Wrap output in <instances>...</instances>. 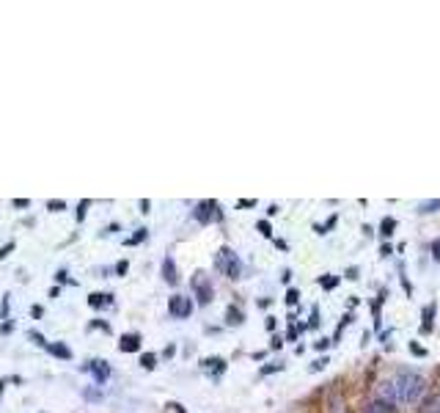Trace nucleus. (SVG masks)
<instances>
[{
	"label": "nucleus",
	"instance_id": "nucleus-27",
	"mask_svg": "<svg viewBox=\"0 0 440 413\" xmlns=\"http://www.w3.org/2000/svg\"><path fill=\"white\" fill-rule=\"evenodd\" d=\"M410 350H413V356H427V350L421 345H410Z\"/></svg>",
	"mask_w": 440,
	"mask_h": 413
},
{
	"label": "nucleus",
	"instance_id": "nucleus-10",
	"mask_svg": "<svg viewBox=\"0 0 440 413\" xmlns=\"http://www.w3.org/2000/svg\"><path fill=\"white\" fill-rule=\"evenodd\" d=\"M47 350H50L55 358H63V361H69V358H72V350H69L63 342H50V347H47Z\"/></svg>",
	"mask_w": 440,
	"mask_h": 413
},
{
	"label": "nucleus",
	"instance_id": "nucleus-4",
	"mask_svg": "<svg viewBox=\"0 0 440 413\" xmlns=\"http://www.w3.org/2000/svg\"><path fill=\"white\" fill-rule=\"evenodd\" d=\"M193 289H196V295H199V303L201 306H207L210 300H212V295H215V289H212V281L199 270L196 276H193Z\"/></svg>",
	"mask_w": 440,
	"mask_h": 413
},
{
	"label": "nucleus",
	"instance_id": "nucleus-7",
	"mask_svg": "<svg viewBox=\"0 0 440 413\" xmlns=\"http://www.w3.org/2000/svg\"><path fill=\"white\" fill-rule=\"evenodd\" d=\"M119 350L121 353H138L141 350V336L138 334H124L121 342H119Z\"/></svg>",
	"mask_w": 440,
	"mask_h": 413
},
{
	"label": "nucleus",
	"instance_id": "nucleus-8",
	"mask_svg": "<svg viewBox=\"0 0 440 413\" xmlns=\"http://www.w3.org/2000/svg\"><path fill=\"white\" fill-rule=\"evenodd\" d=\"M163 278H166V284H171V287L179 281V273H177V265H174L171 256L163 259Z\"/></svg>",
	"mask_w": 440,
	"mask_h": 413
},
{
	"label": "nucleus",
	"instance_id": "nucleus-23",
	"mask_svg": "<svg viewBox=\"0 0 440 413\" xmlns=\"http://www.w3.org/2000/svg\"><path fill=\"white\" fill-rule=\"evenodd\" d=\"M47 206H50L52 212H61V209H66V204H63V202H55V199H52V202H47Z\"/></svg>",
	"mask_w": 440,
	"mask_h": 413
},
{
	"label": "nucleus",
	"instance_id": "nucleus-20",
	"mask_svg": "<svg viewBox=\"0 0 440 413\" xmlns=\"http://www.w3.org/2000/svg\"><path fill=\"white\" fill-rule=\"evenodd\" d=\"M256 229H259L264 237H270V234H272V226H270L267 220H259V223H256Z\"/></svg>",
	"mask_w": 440,
	"mask_h": 413
},
{
	"label": "nucleus",
	"instance_id": "nucleus-1",
	"mask_svg": "<svg viewBox=\"0 0 440 413\" xmlns=\"http://www.w3.org/2000/svg\"><path fill=\"white\" fill-rule=\"evenodd\" d=\"M424 386L427 383H424V378L419 372H399L391 383H386V394L397 405H413V403L421 400Z\"/></svg>",
	"mask_w": 440,
	"mask_h": 413
},
{
	"label": "nucleus",
	"instance_id": "nucleus-24",
	"mask_svg": "<svg viewBox=\"0 0 440 413\" xmlns=\"http://www.w3.org/2000/svg\"><path fill=\"white\" fill-rule=\"evenodd\" d=\"M325 364H328V358H319V361H314V364H311V372H319V369H325Z\"/></svg>",
	"mask_w": 440,
	"mask_h": 413
},
{
	"label": "nucleus",
	"instance_id": "nucleus-12",
	"mask_svg": "<svg viewBox=\"0 0 440 413\" xmlns=\"http://www.w3.org/2000/svg\"><path fill=\"white\" fill-rule=\"evenodd\" d=\"M363 413H397V408H394L391 403H383V400H377V403L366 405V411H363Z\"/></svg>",
	"mask_w": 440,
	"mask_h": 413
},
{
	"label": "nucleus",
	"instance_id": "nucleus-2",
	"mask_svg": "<svg viewBox=\"0 0 440 413\" xmlns=\"http://www.w3.org/2000/svg\"><path fill=\"white\" fill-rule=\"evenodd\" d=\"M215 265H218V270L226 276V278H231V281H237L239 276H242V259L231 251V248H220L218 256H215Z\"/></svg>",
	"mask_w": 440,
	"mask_h": 413
},
{
	"label": "nucleus",
	"instance_id": "nucleus-26",
	"mask_svg": "<svg viewBox=\"0 0 440 413\" xmlns=\"http://www.w3.org/2000/svg\"><path fill=\"white\" fill-rule=\"evenodd\" d=\"M86 206H88V202H80V206H77V220L86 218Z\"/></svg>",
	"mask_w": 440,
	"mask_h": 413
},
{
	"label": "nucleus",
	"instance_id": "nucleus-11",
	"mask_svg": "<svg viewBox=\"0 0 440 413\" xmlns=\"http://www.w3.org/2000/svg\"><path fill=\"white\" fill-rule=\"evenodd\" d=\"M110 303H113V298H110V295H102V292L88 295V306H91V309H102V306H110Z\"/></svg>",
	"mask_w": 440,
	"mask_h": 413
},
{
	"label": "nucleus",
	"instance_id": "nucleus-18",
	"mask_svg": "<svg viewBox=\"0 0 440 413\" xmlns=\"http://www.w3.org/2000/svg\"><path fill=\"white\" fill-rule=\"evenodd\" d=\"M438 206H440V199H432V202H421L419 209H421V212H435Z\"/></svg>",
	"mask_w": 440,
	"mask_h": 413
},
{
	"label": "nucleus",
	"instance_id": "nucleus-9",
	"mask_svg": "<svg viewBox=\"0 0 440 413\" xmlns=\"http://www.w3.org/2000/svg\"><path fill=\"white\" fill-rule=\"evenodd\" d=\"M204 369L212 372V378L218 381L220 375L226 372V361H223V358H207V361H204Z\"/></svg>",
	"mask_w": 440,
	"mask_h": 413
},
{
	"label": "nucleus",
	"instance_id": "nucleus-15",
	"mask_svg": "<svg viewBox=\"0 0 440 413\" xmlns=\"http://www.w3.org/2000/svg\"><path fill=\"white\" fill-rule=\"evenodd\" d=\"M226 317H228V325H239L242 323V311L237 306H228L226 309Z\"/></svg>",
	"mask_w": 440,
	"mask_h": 413
},
{
	"label": "nucleus",
	"instance_id": "nucleus-14",
	"mask_svg": "<svg viewBox=\"0 0 440 413\" xmlns=\"http://www.w3.org/2000/svg\"><path fill=\"white\" fill-rule=\"evenodd\" d=\"M328 405H330V413H347V408H344V400H341V394H330Z\"/></svg>",
	"mask_w": 440,
	"mask_h": 413
},
{
	"label": "nucleus",
	"instance_id": "nucleus-13",
	"mask_svg": "<svg viewBox=\"0 0 440 413\" xmlns=\"http://www.w3.org/2000/svg\"><path fill=\"white\" fill-rule=\"evenodd\" d=\"M432 317H435V303H430L427 311H424V323H421V331H424V334L432 331Z\"/></svg>",
	"mask_w": 440,
	"mask_h": 413
},
{
	"label": "nucleus",
	"instance_id": "nucleus-21",
	"mask_svg": "<svg viewBox=\"0 0 440 413\" xmlns=\"http://www.w3.org/2000/svg\"><path fill=\"white\" fill-rule=\"evenodd\" d=\"M143 240H146V229H138V234H135V237H130V240H127V245H135V242H143Z\"/></svg>",
	"mask_w": 440,
	"mask_h": 413
},
{
	"label": "nucleus",
	"instance_id": "nucleus-16",
	"mask_svg": "<svg viewBox=\"0 0 440 413\" xmlns=\"http://www.w3.org/2000/svg\"><path fill=\"white\" fill-rule=\"evenodd\" d=\"M141 364H143V369H154V367H157V356H154V353H143V356H141Z\"/></svg>",
	"mask_w": 440,
	"mask_h": 413
},
{
	"label": "nucleus",
	"instance_id": "nucleus-17",
	"mask_svg": "<svg viewBox=\"0 0 440 413\" xmlns=\"http://www.w3.org/2000/svg\"><path fill=\"white\" fill-rule=\"evenodd\" d=\"M394 229H397V220H394V218H386V220H383V226H380V231H383L386 237H391V234H394Z\"/></svg>",
	"mask_w": 440,
	"mask_h": 413
},
{
	"label": "nucleus",
	"instance_id": "nucleus-22",
	"mask_svg": "<svg viewBox=\"0 0 440 413\" xmlns=\"http://www.w3.org/2000/svg\"><path fill=\"white\" fill-rule=\"evenodd\" d=\"M297 300H300L297 289H289V292H286V306H297Z\"/></svg>",
	"mask_w": 440,
	"mask_h": 413
},
{
	"label": "nucleus",
	"instance_id": "nucleus-25",
	"mask_svg": "<svg viewBox=\"0 0 440 413\" xmlns=\"http://www.w3.org/2000/svg\"><path fill=\"white\" fill-rule=\"evenodd\" d=\"M11 251H14V242H6V245H3V251H0V259H6Z\"/></svg>",
	"mask_w": 440,
	"mask_h": 413
},
{
	"label": "nucleus",
	"instance_id": "nucleus-5",
	"mask_svg": "<svg viewBox=\"0 0 440 413\" xmlns=\"http://www.w3.org/2000/svg\"><path fill=\"white\" fill-rule=\"evenodd\" d=\"M223 215H220V209H218V202H201V204L196 206V220L199 223H212V220H220Z\"/></svg>",
	"mask_w": 440,
	"mask_h": 413
},
{
	"label": "nucleus",
	"instance_id": "nucleus-6",
	"mask_svg": "<svg viewBox=\"0 0 440 413\" xmlns=\"http://www.w3.org/2000/svg\"><path fill=\"white\" fill-rule=\"evenodd\" d=\"M88 372H94V378H97V383H105L108 378H110V367L102 361V358H94L88 367H86Z\"/></svg>",
	"mask_w": 440,
	"mask_h": 413
},
{
	"label": "nucleus",
	"instance_id": "nucleus-29",
	"mask_svg": "<svg viewBox=\"0 0 440 413\" xmlns=\"http://www.w3.org/2000/svg\"><path fill=\"white\" fill-rule=\"evenodd\" d=\"M30 202L28 199H14V206H28Z\"/></svg>",
	"mask_w": 440,
	"mask_h": 413
},
{
	"label": "nucleus",
	"instance_id": "nucleus-3",
	"mask_svg": "<svg viewBox=\"0 0 440 413\" xmlns=\"http://www.w3.org/2000/svg\"><path fill=\"white\" fill-rule=\"evenodd\" d=\"M168 311H171V317H177V320H188V317L193 314V300H190L188 295H174V298L168 300Z\"/></svg>",
	"mask_w": 440,
	"mask_h": 413
},
{
	"label": "nucleus",
	"instance_id": "nucleus-28",
	"mask_svg": "<svg viewBox=\"0 0 440 413\" xmlns=\"http://www.w3.org/2000/svg\"><path fill=\"white\" fill-rule=\"evenodd\" d=\"M432 251H435V259H440V240L432 242Z\"/></svg>",
	"mask_w": 440,
	"mask_h": 413
},
{
	"label": "nucleus",
	"instance_id": "nucleus-19",
	"mask_svg": "<svg viewBox=\"0 0 440 413\" xmlns=\"http://www.w3.org/2000/svg\"><path fill=\"white\" fill-rule=\"evenodd\" d=\"M319 284H322V289H333V287L339 284V278H336V276H325Z\"/></svg>",
	"mask_w": 440,
	"mask_h": 413
}]
</instances>
